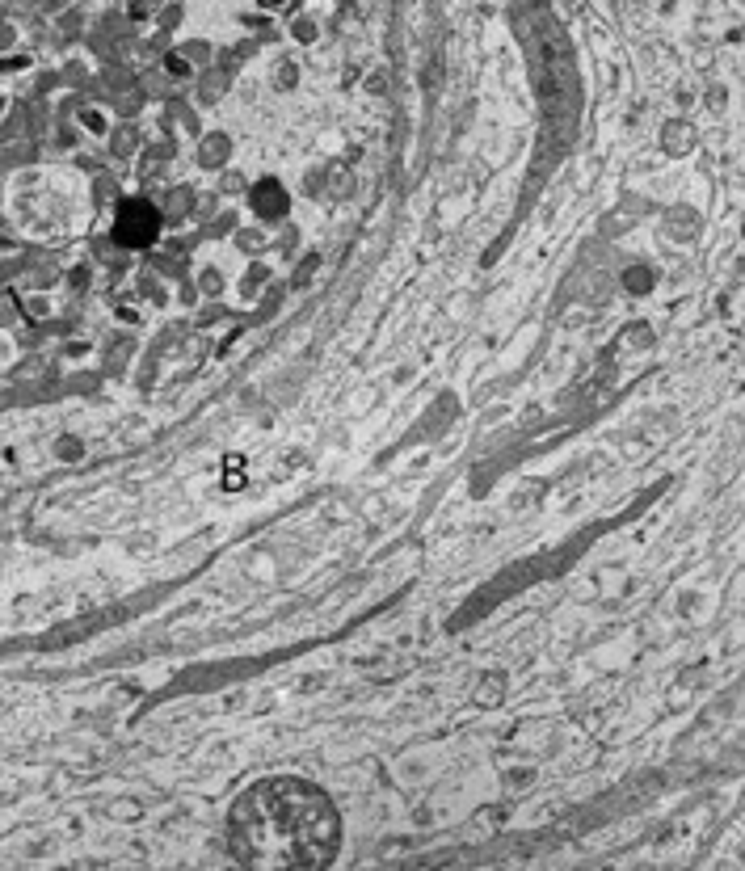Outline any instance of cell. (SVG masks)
I'll return each instance as SVG.
<instances>
[{
  "instance_id": "obj_1",
  "label": "cell",
  "mask_w": 745,
  "mask_h": 871,
  "mask_svg": "<svg viewBox=\"0 0 745 871\" xmlns=\"http://www.w3.org/2000/svg\"><path fill=\"white\" fill-rule=\"evenodd\" d=\"M236 825L245 829L249 846L270 863H325L337 846L341 825L329 800L308 783L278 779L240 804Z\"/></svg>"
},
{
  "instance_id": "obj_2",
  "label": "cell",
  "mask_w": 745,
  "mask_h": 871,
  "mask_svg": "<svg viewBox=\"0 0 745 871\" xmlns=\"http://www.w3.org/2000/svg\"><path fill=\"white\" fill-rule=\"evenodd\" d=\"M156 232H160V215L148 207V202H127V207L118 211V219H114V236L123 240V245H131V249L152 245Z\"/></svg>"
},
{
  "instance_id": "obj_3",
  "label": "cell",
  "mask_w": 745,
  "mask_h": 871,
  "mask_svg": "<svg viewBox=\"0 0 745 871\" xmlns=\"http://www.w3.org/2000/svg\"><path fill=\"white\" fill-rule=\"evenodd\" d=\"M253 202H257V215H283V207H287L283 186H278V181H270V186H261Z\"/></svg>"
}]
</instances>
